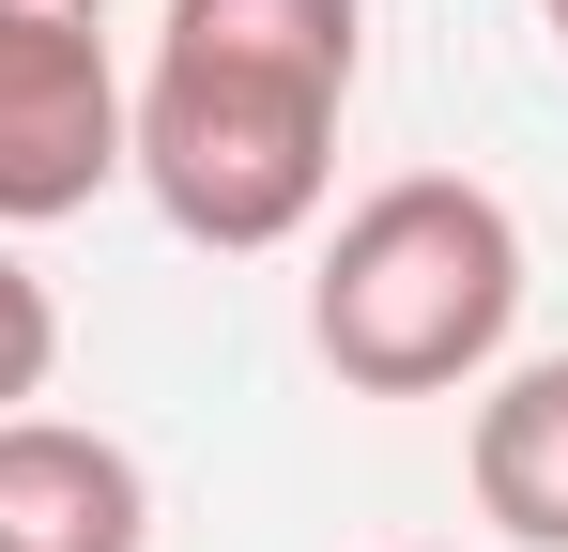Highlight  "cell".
<instances>
[{
    "mask_svg": "<svg viewBox=\"0 0 568 552\" xmlns=\"http://www.w3.org/2000/svg\"><path fill=\"white\" fill-rule=\"evenodd\" d=\"M354 78H369V0H170L154 62L123 78V184L185 246L262 262L323 215Z\"/></svg>",
    "mask_w": 568,
    "mask_h": 552,
    "instance_id": "1",
    "label": "cell"
},
{
    "mask_svg": "<svg viewBox=\"0 0 568 552\" xmlns=\"http://www.w3.org/2000/svg\"><path fill=\"white\" fill-rule=\"evenodd\" d=\"M507 323H523V215L476 170L369 184L307 262V354L354 399H462L507 368Z\"/></svg>",
    "mask_w": 568,
    "mask_h": 552,
    "instance_id": "2",
    "label": "cell"
},
{
    "mask_svg": "<svg viewBox=\"0 0 568 552\" xmlns=\"http://www.w3.org/2000/svg\"><path fill=\"white\" fill-rule=\"evenodd\" d=\"M123 184L108 0H0V231H62Z\"/></svg>",
    "mask_w": 568,
    "mask_h": 552,
    "instance_id": "3",
    "label": "cell"
},
{
    "mask_svg": "<svg viewBox=\"0 0 568 552\" xmlns=\"http://www.w3.org/2000/svg\"><path fill=\"white\" fill-rule=\"evenodd\" d=\"M0 552H154L139 460L78 415H0Z\"/></svg>",
    "mask_w": 568,
    "mask_h": 552,
    "instance_id": "4",
    "label": "cell"
},
{
    "mask_svg": "<svg viewBox=\"0 0 568 552\" xmlns=\"http://www.w3.org/2000/svg\"><path fill=\"white\" fill-rule=\"evenodd\" d=\"M462 476H476V507H491L523 552H568V354H523V368L476 384Z\"/></svg>",
    "mask_w": 568,
    "mask_h": 552,
    "instance_id": "5",
    "label": "cell"
},
{
    "mask_svg": "<svg viewBox=\"0 0 568 552\" xmlns=\"http://www.w3.org/2000/svg\"><path fill=\"white\" fill-rule=\"evenodd\" d=\"M47 368H62V292L16 262V231H0V415H31Z\"/></svg>",
    "mask_w": 568,
    "mask_h": 552,
    "instance_id": "6",
    "label": "cell"
},
{
    "mask_svg": "<svg viewBox=\"0 0 568 552\" xmlns=\"http://www.w3.org/2000/svg\"><path fill=\"white\" fill-rule=\"evenodd\" d=\"M538 31H554V47H568V0H538Z\"/></svg>",
    "mask_w": 568,
    "mask_h": 552,
    "instance_id": "7",
    "label": "cell"
}]
</instances>
